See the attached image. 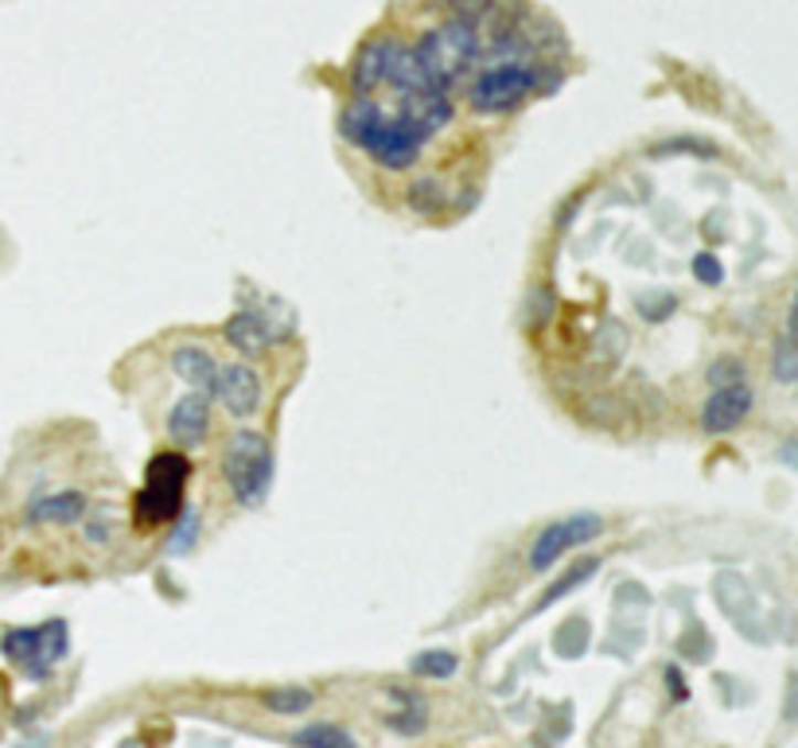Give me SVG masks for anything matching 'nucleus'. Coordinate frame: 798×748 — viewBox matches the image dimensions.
I'll return each instance as SVG.
<instances>
[{"instance_id": "obj_1", "label": "nucleus", "mask_w": 798, "mask_h": 748, "mask_svg": "<svg viewBox=\"0 0 798 748\" xmlns=\"http://www.w3.org/2000/svg\"><path fill=\"white\" fill-rule=\"evenodd\" d=\"M339 137L347 145L362 148L374 165L390 168V172L413 168L428 145V133H421L413 122H405L382 98H347L343 114H339Z\"/></svg>"}, {"instance_id": "obj_2", "label": "nucleus", "mask_w": 798, "mask_h": 748, "mask_svg": "<svg viewBox=\"0 0 798 748\" xmlns=\"http://www.w3.org/2000/svg\"><path fill=\"white\" fill-rule=\"evenodd\" d=\"M413 55H417L421 71L428 74V83L437 86V91L453 94L483 63V24L479 20L448 17L445 24L428 28L413 43Z\"/></svg>"}, {"instance_id": "obj_3", "label": "nucleus", "mask_w": 798, "mask_h": 748, "mask_svg": "<svg viewBox=\"0 0 798 748\" xmlns=\"http://www.w3.org/2000/svg\"><path fill=\"white\" fill-rule=\"evenodd\" d=\"M553 71L557 66L542 63V59H494V63H483L468 83V106L476 114H511L526 98L557 86L561 74Z\"/></svg>"}, {"instance_id": "obj_4", "label": "nucleus", "mask_w": 798, "mask_h": 748, "mask_svg": "<svg viewBox=\"0 0 798 748\" xmlns=\"http://www.w3.org/2000/svg\"><path fill=\"white\" fill-rule=\"evenodd\" d=\"M273 472H277V464H273V449L262 433L242 429V433H234L231 441H226L223 476L242 507L265 503V495H269V487H273Z\"/></svg>"}, {"instance_id": "obj_5", "label": "nucleus", "mask_w": 798, "mask_h": 748, "mask_svg": "<svg viewBox=\"0 0 798 748\" xmlns=\"http://www.w3.org/2000/svg\"><path fill=\"white\" fill-rule=\"evenodd\" d=\"M191 464L183 453H160L149 464V480L132 499V518L137 527H160L168 518H180L183 487H188Z\"/></svg>"}, {"instance_id": "obj_6", "label": "nucleus", "mask_w": 798, "mask_h": 748, "mask_svg": "<svg viewBox=\"0 0 798 748\" xmlns=\"http://www.w3.org/2000/svg\"><path fill=\"white\" fill-rule=\"evenodd\" d=\"M0 651H4L28 678H47L51 666L66 655V624L63 620H47V624L40 628H12V632L0 640Z\"/></svg>"}, {"instance_id": "obj_7", "label": "nucleus", "mask_w": 798, "mask_h": 748, "mask_svg": "<svg viewBox=\"0 0 798 748\" xmlns=\"http://www.w3.org/2000/svg\"><path fill=\"white\" fill-rule=\"evenodd\" d=\"M600 535H604V515H596V510H576V515L557 518V523L538 530L534 546H530V569H534V573H550L568 550H581V546H588Z\"/></svg>"}, {"instance_id": "obj_8", "label": "nucleus", "mask_w": 798, "mask_h": 748, "mask_svg": "<svg viewBox=\"0 0 798 748\" xmlns=\"http://www.w3.org/2000/svg\"><path fill=\"white\" fill-rule=\"evenodd\" d=\"M394 43H397L394 35H379V40L362 43L351 71H347V91H351V98H374V94H382V86H386L390 78Z\"/></svg>"}, {"instance_id": "obj_9", "label": "nucleus", "mask_w": 798, "mask_h": 748, "mask_svg": "<svg viewBox=\"0 0 798 748\" xmlns=\"http://www.w3.org/2000/svg\"><path fill=\"white\" fill-rule=\"evenodd\" d=\"M748 413H752V387L748 382L716 387L713 394H709V402L701 405V429H705L709 436H724V433H733Z\"/></svg>"}, {"instance_id": "obj_10", "label": "nucleus", "mask_w": 798, "mask_h": 748, "mask_svg": "<svg viewBox=\"0 0 798 748\" xmlns=\"http://www.w3.org/2000/svg\"><path fill=\"white\" fill-rule=\"evenodd\" d=\"M214 398L226 405V413L234 418H249L262 405V379L257 370L246 362H231V367H219V382H214Z\"/></svg>"}, {"instance_id": "obj_11", "label": "nucleus", "mask_w": 798, "mask_h": 748, "mask_svg": "<svg viewBox=\"0 0 798 748\" xmlns=\"http://www.w3.org/2000/svg\"><path fill=\"white\" fill-rule=\"evenodd\" d=\"M211 429V398L206 390H195V394L180 398L168 413V436L175 444H199Z\"/></svg>"}, {"instance_id": "obj_12", "label": "nucleus", "mask_w": 798, "mask_h": 748, "mask_svg": "<svg viewBox=\"0 0 798 748\" xmlns=\"http://www.w3.org/2000/svg\"><path fill=\"white\" fill-rule=\"evenodd\" d=\"M223 336L226 344L242 355H265V347L273 344L269 320H265L262 308H238V313L223 324Z\"/></svg>"}, {"instance_id": "obj_13", "label": "nucleus", "mask_w": 798, "mask_h": 748, "mask_svg": "<svg viewBox=\"0 0 798 748\" xmlns=\"http://www.w3.org/2000/svg\"><path fill=\"white\" fill-rule=\"evenodd\" d=\"M86 510H91V499L83 492H58L35 499L24 518L32 527H66V523H78Z\"/></svg>"}, {"instance_id": "obj_14", "label": "nucleus", "mask_w": 798, "mask_h": 748, "mask_svg": "<svg viewBox=\"0 0 798 748\" xmlns=\"http://www.w3.org/2000/svg\"><path fill=\"white\" fill-rule=\"evenodd\" d=\"M172 370L180 375L183 382H191L195 390H211L214 394V382H219V362L206 347L199 344H183L172 351Z\"/></svg>"}, {"instance_id": "obj_15", "label": "nucleus", "mask_w": 798, "mask_h": 748, "mask_svg": "<svg viewBox=\"0 0 798 748\" xmlns=\"http://www.w3.org/2000/svg\"><path fill=\"white\" fill-rule=\"evenodd\" d=\"M596 569H600V558H588V561H581V566H573L565 577H557V581H553L550 589L542 592V601H538V609H534V612H542V609H550V604H557L561 597H565V592H573L576 584H585L588 577L596 573Z\"/></svg>"}, {"instance_id": "obj_16", "label": "nucleus", "mask_w": 798, "mask_h": 748, "mask_svg": "<svg viewBox=\"0 0 798 748\" xmlns=\"http://www.w3.org/2000/svg\"><path fill=\"white\" fill-rule=\"evenodd\" d=\"M300 748H354V740L347 737L339 725H308V729L297 733Z\"/></svg>"}, {"instance_id": "obj_17", "label": "nucleus", "mask_w": 798, "mask_h": 748, "mask_svg": "<svg viewBox=\"0 0 798 748\" xmlns=\"http://www.w3.org/2000/svg\"><path fill=\"white\" fill-rule=\"evenodd\" d=\"M265 706L273 709V714H305L308 706H312V694L305 691V686H285V691H269L265 694Z\"/></svg>"}, {"instance_id": "obj_18", "label": "nucleus", "mask_w": 798, "mask_h": 748, "mask_svg": "<svg viewBox=\"0 0 798 748\" xmlns=\"http://www.w3.org/2000/svg\"><path fill=\"white\" fill-rule=\"evenodd\" d=\"M456 666H460V659H456L453 651H425V655L413 659V671L428 678H453Z\"/></svg>"}, {"instance_id": "obj_19", "label": "nucleus", "mask_w": 798, "mask_h": 748, "mask_svg": "<svg viewBox=\"0 0 798 748\" xmlns=\"http://www.w3.org/2000/svg\"><path fill=\"white\" fill-rule=\"evenodd\" d=\"M195 535H199V510L195 507H183L180 510V527H175L172 542H168V554H172V558L188 554L191 546H195Z\"/></svg>"}, {"instance_id": "obj_20", "label": "nucleus", "mask_w": 798, "mask_h": 748, "mask_svg": "<svg viewBox=\"0 0 798 748\" xmlns=\"http://www.w3.org/2000/svg\"><path fill=\"white\" fill-rule=\"evenodd\" d=\"M772 375L775 382H798V347L790 339H779L772 355Z\"/></svg>"}, {"instance_id": "obj_21", "label": "nucleus", "mask_w": 798, "mask_h": 748, "mask_svg": "<svg viewBox=\"0 0 798 748\" xmlns=\"http://www.w3.org/2000/svg\"><path fill=\"white\" fill-rule=\"evenodd\" d=\"M709 382L716 387H736V382H748L744 379V362L733 359V355H724V359L709 362Z\"/></svg>"}, {"instance_id": "obj_22", "label": "nucleus", "mask_w": 798, "mask_h": 748, "mask_svg": "<svg viewBox=\"0 0 798 748\" xmlns=\"http://www.w3.org/2000/svg\"><path fill=\"white\" fill-rule=\"evenodd\" d=\"M409 203L417 207L421 214L437 211V207H440V183L428 180V176H425V180H417V183L409 188Z\"/></svg>"}, {"instance_id": "obj_23", "label": "nucleus", "mask_w": 798, "mask_h": 748, "mask_svg": "<svg viewBox=\"0 0 798 748\" xmlns=\"http://www.w3.org/2000/svg\"><path fill=\"white\" fill-rule=\"evenodd\" d=\"M448 12L460 20H483L494 9V0H445Z\"/></svg>"}, {"instance_id": "obj_24", "label": "nucleus", "mask_w": 798, "mask_h": 748, "mask_svg": "<svg viewBox=\"0 0 798 748\" xmlns=\"http://www.w3.org/2000/svg\"><path fill=\"white\" fill-rule=\"evenodd\" d=\"M693 277H698L701 285H721L724 270H721V262H716L713 254H698V257H693Z\"/></svg>"}, {"instance_id": "obj_25", "label": "nucleus", "mask_w": 798, "mask_h": 748, "mask_svg": "<svg viewBox=\"0 0 798 748\" xmlns=\"http://www.w3.org/2000/svg\"><path fill=\"white\" fill-rule=\"evenodd\" d=\"M779 461L787 464V468H798V436H795V441H783Z\"/></svg>"}, {"instance_id": "obj_26", "label": "nucleus", "mask_w": 798, "mask_h": 748, "mask_svg": "<svg viewBox=\"0 0 798 748\" xmlns=\"http://www.w3.org/2000/svg\"><path fill=\"white\" fill-rule=\"evenodd\" d=\"M787 339L798 347V308H790V316H787Z\"/></svg>"}, {"instance_id": "obj_27", "label": "nucleus", "mask_w": 798, "mask_h": 748, "mask_svg": "<svg viewBox=\"0 0 798 748\" xmlns=\"http://www.w3.org/2000/svg\"><path fill=\"white\" fill-rule=\"evenodd\" d=\"M795 308H798V293H795Z\"/></svg>"}]
</instances>
